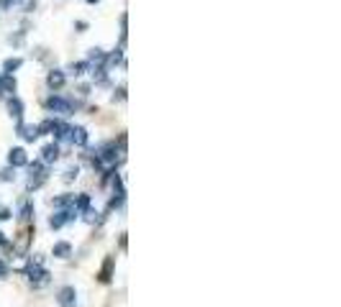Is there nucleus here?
<instances>
[{"mask_svg":"<svg viewBox=\"0 0 341 307\" xmlns=\"http://www.w3.org/2000/svg\"><path fill=\"white\" fill-rule=\"evenodd\" d=\"M26 276H29V282L33 284V287H44L49 282V272L41 266V261L36 259V261H31L29 266H26Z\"/></svg>","mask_w":341,"mask_h":307,"instance_id":"nucleus-1","label":"nucleus"},{"mask_svg":"<svg viewBox=\"0 0 341 307\" xmlns=\"http://www.w3.org/2000/svg\"><path fill=\"white\" fill-rule=\"evenodd\" d=\"M26 167H29V189H39L47 182V169H44L41 161H33V164H26Z\"/></svg>","mask_w":341,"mask_h":307,"instance_id":"nucleus-2","label":"nucleus"},{"mask_svg":"<svg viewBox=\"0 0 341 307\" xmlns=\"http://www.w3.org/2000/svg\"><path fill=\"white\" fill-rule=\"evenodd\" d=\"M47 110H49V113L69 115V113H72V103H69V100H65V97H59V95H51L49 100H47Z\"/></svg>","mask_w":341,"mask_h":307,"instance_id":"nucleus-3","label":"nucleus"},{"mask_svg":"<svg viewBox=\"0 0 341 307\" xmlns=\"http://www.w3.org/2000/svg\"><path fill=\"white\" fill-rule=\"evenodd\" d=\"M57 302H59V307H75L77 305L75 287H62V290L57 292Z\"/></svg>","mask_w":341,"mask_h":307,"instance_id":"nucleus-4","label":"nucleus"},{"mask_svg":"<svg viewBox=\"0 0 341 307\" xmlns=\"http://www.w3.org/2000/svg\"><path fill=\"white\" fill-rule=\"evenodd\" d=\"M18 136H21L23 141H29V143H33L36 138L41 136L39 133V125H29V123H18Z\"/></svg>","mask_w":341,"mask_h":307,"instance_id":"nucleus-5","label":"nucleus"},{"mask_svg":"<svg viewBox=\"0 0 341 307\" xmlns=\"http://www.w3.org/2000/svg\"><path fill=\"white\" fill-rule=\"evenodd\" d=\"M8 164H11L13 169H16V167H26V164H29V156H26V151H23L21 146H18V149H11V151H8Z\"/></svg>","mask_w":341,"mask_h":307,"instance_id":"nucleus-6","label":"nucleus"},{"mask_svg":"<svg viewBox=\"0 0 341 307\" xmlns=\"http://www.w3.org/2000/svg\"><path fill=\"white\" fill-rule=\"evenodd\" d=\"M59 159V143H47L41 149V164H54Z\"/></svg>","mask_w":341,"mask_h":307,"instance_id":"nucleus-7","label":"nucleus"},{"mask_svg":"<svg viewBox=\"0 0 341 307\" xmlns=\"http://www.w3.org/2000/svg\"><path fill=\"white\" fill-rule=\"evenodd\" d=\"M65 82H67V77H65V72H62V69H51V72H49V77H47V85H49V87L54 90V92L65 87Z\"/></svg>","mask_w":341,"mask_h":307,"instance_id":"nucleus-8","label":"nucleus"},{"mask_svg":"<svg viewBox=\"0 0 341 307\" xmlns=\"http://www.w3.org/2000/svg\"><path fill=\"white\" fill-rule=\"evenodd\" d=\"M69 141L77 146H87V131L82 125H69Z\"/></svg>","mask_w":341,"mask_h":307,"instance_id":"nucleus-9","label":"nucleus"},{"mask_svg":"<svg viewBox=\"0 0 341 307\" xmlns=\"http://www.w3.org/2000/svg\"><path fill=\"white\" fill-rule=\"evenodd\" d=\"M5 107H8V115H11V118H18V121H21V115H23V103L18 100L16 95H11V97L5 100Z\"/></svg>","mask_w":341,"mask_h":307,"instance_id":"nucleus-10","label":"nucleus"},{"mask_svg":"<svg viewBox=\"0 0 341 307\" xmlns=\"http://www.w3.org/2000/svg\"><path fill=\"white\" fill-rule=\"evenodd\" d=\"M51 254L57 256V259H67V256H72V246H69L67 241H59V243H54Z\"/></svg>","mask_w":341,"mask_h":307,"instance_id":"nucleus-11","label":"nucleus"},{"mask_svg":"<svg viewBox=\"0 0 341 307\" xmlns=\"http://www.w3.org/2000/svg\"><path fill=\"white\" fill-rule=\"evenodd\" d=\"M77 174H80V167H77V164L67 167V169H65V182H75Z\"/></svg>","mask_w":341,"mask_h":307,"instance_id":"nucleus-12","label":"nucleus"},{"mask_svg":"<svg viewBox=\"0 0 341 307\" xmlns=\"http://www.w3.org/2000/svg\"><path fill=\"white\" fill-rule=\"evenodd\" d=\"M21 64H23L21 59H5V61H3V69H5V75H11V72H13V69H18Z\"/></svg>","mask_w":341,"mask_h":307,"instance_id":"nucleus-13","label":"nucleus"},{"mask_svg":"<svg viewBox=\"0 0 341 307\" xmlns=\"http://www.w3.org/2000/svg\"><path fill=\"white\" fill-rule=\"evenodd\" d=\"M16 179V169L8 167V169H0V182H13Z\"/></svg>","mask_w":341,"mask_h":307,"instance_id":"nucleus-14","label":"nucleus"},{"mask_svg":"<svg viewBox=\"0 0 341 307\" xmlns=\"http://www.w3.org/2000/svg\"><path fill=\"white\" fill-rule=\"evenodd\" d=\"M87 67H90V61H77V64H72L69 69H72V72H75V75L80 77V75H85V69H87Z\"/></svg>","mask_w":341,"mask_h":307,"instance_id":"nucleus-15","label":"nucleus"},{"mask_svg":"<svg viewBox=\"0 0 341 307\" xmlns=\"http://www.w3.org/2000/svg\"><path fill=\"white\" fill-rule=\"evenodd\" d=\"M31 213H33V205H31V202H23V205H21V218H23V220H29V218H31Z\"/></svg>","mask_w":341,"mask_h":307,"instance_id":"nucleus-16","label":"nucleus"},{"mask_svg":"<svg viewBox=\"0 0 341 307\" xmlns=\"http://www.w3.org/2000/svg\"><path fill=\"white\" fill-rule=\"evenodd\" d=\"M105 59V54L100 49H90V61H103Z\"/></svg>","mask_w":341,"mask_h":307,"instance_id":"nucleus-17","label":"nucleus"},{"mask_svg":"<svg viewBox=\"0 0 341 307\" xmlns=\"http://www.w3.org/2000/svg\"><path fill=\"white\" fill-rule=\"evenodd\" d=\"M11 218H13V213L5 205H0V220H11Z\"/></svg>","mask_w":341,"mask_h":307,"instance_id":"nucleus-18","label":"nucleus"},{"mask_svg":"<svg viewBox=\"0 0 341 307\" xmlns=\"http://www.w3.org/2000/svg\"><path fill=\"white\" fill-rule=\"evenodd\" d=\"M5 276H8V264L0 259V279H5Z\"/></svg>","mask_w":341,"mask_h":307,"instance_id":"nucleus-19","label":"nucleus"},{"mask_svg":"<svg viewBox=\"0 0 341 307\" xmlns=\"http://www.w3.org/2000/svg\"><path fill=\"white\" fill-rule=\"evenodd\" d=\"M18 3V0H0V5H3V8H13Z\"/></svg>","mask_w":341,"mask_h":307,"instance_id":"nucleus-20","label":"nucleus"},{"mask_svg":"<svg viewBox=\"0 0 341 307\" xmlns=\"http://www.w3.org/2000/svg\"><path fill=\"white\" fill-rule=\"evenodd\" d=\"M3 246H8V238H5V233L0 230V248H3Z\"/></svg>","mask_w":341,"mask_h":307,"instance_id":"nucleus-21","label":"nucleus"},{"mask_svg":"<svg viewBox=\"0 0 341 307\" xmlns=\"http://www.w3.org/2000/svg\"><path fill=\"white\" fill-rule=\"evenodd\" d=\"M0 95H3V75H0Z\"/></svg>","mask_w":341,"mask_h":307,"instance_id":"nucleus-22","label":"nucleus"},{"mask_svg":"<svg viewBox=\"0 0 341 307\" xmlns=\"http://www.w3.org/2000/svg\"><path fill=\"white\" fill-rule=\"evenodd\" d=\"M87 3H97V0H87Z\"/></svg>","mask_w":341,"mask_h":307,"instance_id":"nucleus-23","label":"nucleus"}]
</instances>
